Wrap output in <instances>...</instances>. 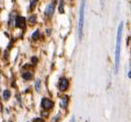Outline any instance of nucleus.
Here are the masks:
<instances>
[{"label":"nucleus","instance_id":"f257e3e1","mask_svg":"<svg viewBox=\"0 0 131 122\" xmlns=\"http://www.w3.org/2000/svg\"><path fill=\"white\" fill-rule=\"evenodd\" d=\"M122 33H123V22H121L118 26L117 37V46H116V73H117L119 67V60H120V48H121Z\"/></svg>","mask_w":131,"mask_h":122},{"label":"nucleus","instance_id":"f03ea898","mask_svg":"<svg viewBox=\"0 0 131 122\" xmlns=\"http://www.w3.org/2000/svg\"><path fill=\"white\" fill-rule=\"evenodd\" d=\"M84 7H85V0H82L81 9H80V18H79L78 25V35L79 39L83 38V19H84Z\"/></svg>","mask_w":131,"mask_h":122},{"label":"nucleus","instance_id":"7ed1b4c3","mask_svg":"<svg viewBox=\"0 0 131 122\" xmlns=\"http://www.w3.org/2000/svg\"><path fill=\"white\" fill-rule=\"evenodd\" d=\"M53 106H54V103L50 99H49V98H43L42 100H41V107L45 110L51 109L53 108Z\"/></svg>","mask_w":131,"mask_h":122},{"label":"nucleus","instance_id":"20e7f679","mask_svg":"<svg viewBox=\"0 0 131 122\" xmlns=\"http://www.w3.org/2000/svg\"><path fill=\"white\" fill-rule=\"evenodd\" d=\"M68 86H69V81H68L67 78H61V79H60V83H59L60 91H62V92L66 91Z\"/></svg>","mask_w":131,"mask_h":122},{"label":"nucleus","instance_id":"39448f33","mask_svg":"<svg viewBox=\"0 0 131 122\" xmlns=\"http://www.w3.org/2000/svg\"><path fill=\"white\" fill-rule=\"evenodd\" d=\"M25 24H26V19L21 16H17L16 17V27L17 28H20V29H24L25 28Z\"/></svg>","mask_w":131,"mask_h":122},{"label":"nucleus","instance_id":"423d86ee","mask_svg":"<svg viewBox=\"0 0 131 122\" xmlns=\"http://www.w3.org/2000/svg\"><path fill=\"white\" fill-rule=\"evenodd\" d=\"M53 13H54V5L53 4H49L45 9V16L50 18L53 15Z\"/></svg>","mask_w":131,"mask_h":122},{"label":"nucleus","instance_id":"0eeeda50","mask_svg":"<svg viewBox=\"0 0 131 122\" xmlns=\"http://www.w3.org/2000/svg\"><path fill=\"white\" fill-rule=\"evenodd\" d=\"M68 102H69V96H63L62 97V102L60 103V107L62 108H66L68 106Z\"/></svg>","mask_w":131,"mask_h":122},{"label":"nucleus","instance_id":"6e6552de","mask_svg":"<svg viewBox=\"0 0 131 122\" xmlns=\"http://www.w3.org/2000/svg\"><path fill=\"white\" fill-rule=\"evenodd\" d=\"M32 74L29 72H27V73H24L23 74V78L27 81H29V80H31L32 79Z\"/></svg>","mask_w":131,"mask_h":122},{"label":"nucleus","instance_id":"1a4fd4ad","mask_svg":"<svg viewBox=\"0 0 131 122\" xmlns=\"http://www.w3.org/2000/svg\"><path fill=\"white\" fill-rule=\"evenodd\" d=\"M29 24H30V25L36 24V22H37V17H36L35 15H32V16L29 17Z\"/></svg>","mask_w":131,"mask_h":122},{"label":"nucleus","instance_id":"9d476101","mask_svg":"<svg viewBox=\"0 0 131 122\" xmlns=\"http://www.w3.org/2000/svg\"><path fill=\"white\" fill-rule=\"evenodd\" d=\"M38 1L39 0H30V6H29L30 10H34V8H35L37 4H38Z\"/></svg>","mask_w":131,"mask_h":122},{"label":"nucleus","instance_id":"9b49d317","mask_svg":"<svg viewBox=\"0 0 131 122\" xmlns=\"http://www.w3.org/2000/svg\"><path fill=\"white\" fill-rule=\"evenodd\" d=\"M3 96H4V98H5L6 100H8L10 97V92L9 90H5L4 93H3Z\"/></svg>","mask_w":131,"mask_h":122},{"label":"nucleus","instance_id":"f8f14e48","mask_svg":"<svg viewBox=\"0 0 131 122\" xmlns=\"http://www.w3.org/2000/svg\"><path fill=\"white\" fill-rule=\"evenodd\" d=\"M35 88H36V90L37 91H40L41 90V81L40 80H37L36 81V83H35Z\"/></svg>","mask_w":131,"mask_h":122},{"label":"nucleus","instance_id":"ddd939ff","mask_svg":"<svg viewBox=\"0 0 131 122\" xmlns=\"http://www.w3.org/2000/svg\"><path fill=\"white\" fill-rule=\"evenodd\" d=\"M39 36H40V31L39 30H36L35 32H34L33 34H32V39H33V40H38L39 39Z\"/></svg>","mask_w":131,"mask_h":122},{"label":"nucleus","instance_id":"4468645a","mask_svg":"<svg viewBox=\"0 0 131 122\" xmlns=\"http://www.w3.org/2000/svg\"><path fill=\"white\" fill-rule=\"evenodd\" d=\"M59 11L60 13H63L64 12V10H63V1H61V4H60V7H59Z\"/></svg>","mask_w":131,"mask_h":122},{"label":"nucleus","instance_id":"2eb2a0df","mask_svg":"<svg viewBox=\"0 0 131 122\" xmlns=\"http://www.w3.org/2000/svg\"><path fill=\"white\" fill-rule=\"evenodd\" d=\"M31 62H33L34 64H36V63L38 62V58L35 57V56H34V57H32V58H31Z\"/></svg>","mask_w":131,"mask_h":122},{"label":"nucleus","instance_id":"dca6fc26","mask_svg":"<svg viewBox=\"0 0 131 122\" xmlns=\"http://www.w3.org/2000/svg\"><path fill=\"white\" fill-rule=\"evenodd\" d=\"M33 122H44V120H43L42 118H35V119L33 120Z\"/></svg>","mask_w":131,"mask_h":122},{"label":"nucleus","instance_id":"f3484780","mask_svg":"<svg viewBox=\"0 0 131 122\" xmlns=\"http://www.w3.org/2000/svg\"><path fill=\"white\" fill-rule=\"evenodd\" d=\"M127 76H128V78H130V77H131V75H130V71H129L128 74H127Z\"/></svg>","mask_w":131,"mask_h":122}]
</instances>
